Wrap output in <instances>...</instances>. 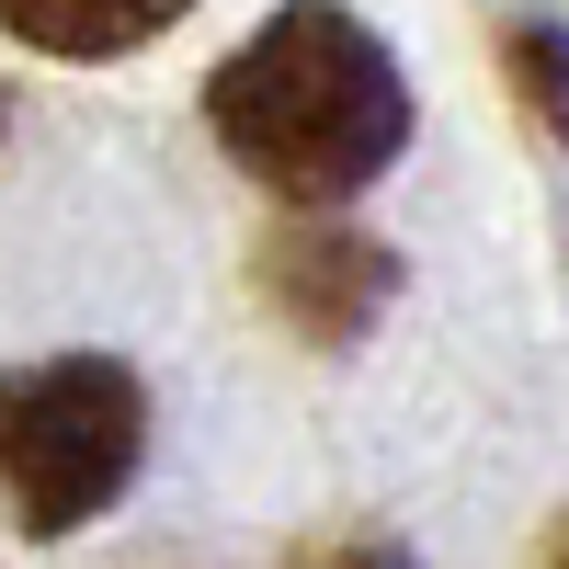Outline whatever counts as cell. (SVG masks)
<instances>
[{"label": "cell", "instance_id": "6da1fadb", "mask_svg": "<svg viewBox=\"0 0 569 569\" xmlns=\"http://www.w3.org/2000/svg\"><path fill=\"white\" fill-rule=\"evenodd\" d=\"M206 126L262 194L342 206L410 149V80L342 0H297L206 80Z\"/></svg>", "mask_w": 569, "mask_h": 569}, {"label": "cell", "instance_id": "7a4b0ae2", "mask_svg": "<svg viewBox=\"0 0 569 569\" xmlns=\"http://www.w3.org/2000/svg\"><path fill=\"white\" fill-rule=\"evenodd\" d=\"M149 456V399L114 353H58L0 376V501L23 536H80Z\"/></svg>", "mask_w": 569, "mask_h": 569}, {"label": "cell", "instance_id": "3957f363", "mask_svg": "<svg viewBox=\"0 0 569 569\" xmlns=\"http://www.w3.org/2000/svg\"><path fill=\"white\" fill-rule=\"evenodd\" d=\"M388 284H399V262L376 251L365 228H342V217H284L262 240V308L284 330H308V342H330V353L388 308Z\"/></svg>", "mask_w": 569, "mask_h": 569}, {"label": "cell", "instance_id": "277c9868", "mask_svg": "<svg viewBox=\"0 0 569 569\" xmlns=\"http://www.w3.org/2000/svg\"><path fill=\"white\" fill-rule=\"evenodd\" d=\"M194 0H0V23L46 58H137V46H160Z\"/></svg>", "mask_w": 569, "mask_h": 569}, {"label": "cell", "instance_id": "5b68a950", "mask_svg": "<svg viewBox=\"0 0 569 569\" xmlns=\"http://www.w3.org/2000/svg\"><path fill=\"white\" fill-rule=\"evenodd\" d=\"M512 80H525V103H536V126H558L569 137V34H512Z\"/></svg>", "mask_w": 569, "mask_h": 569}, {"label": "cell", "instance_id": "8992f818", "mask_svg": "<svg viewBox=\"0 0 569 569\" xmlns=\"http://www.w3.org/2000/svg\"><path fill=\"white\" fill-rule=\"evenodd\" d=\"M297 569H410V547H388V536H319V547H297Z\"/></svg>", "mask_w": 569, "mask_h": 569}, {"label": "cell", "instance_id": "52a82bcc", "mask_svg": "<svg viewBox=\"0 0 569 569\" xmlns=\"http://www.w3.org/2000/svg\"><path fill=\"white\" fill-rule=\"evenodd\" d=\"M536 569H569V512H558V525L536 536Z\"/></svg>", "mask_w": 569, "mask_h": 569}]
</instances>
